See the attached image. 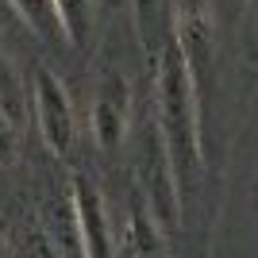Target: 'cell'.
Wrapping results in <instances>:
<instances>
[{
    "label": "cell",
    "instance_id": "7a4b0ae2",
    "mask_svg": "<svg viewBox=\"0 0 258 258\" xmlns=\"http://www.w3.org/2000/svg\"><path fill=\"white\" fill-rule=\"evenodd\" d=\"M135 177H139L143 201H147V212L151 220L162 227V235L170 239L177 231V212H181V189H177V173H173V162L166 154V143H162L158 123L147 127L139 147V162H135Z\"/></svg>",
    "mask_w": 258,
    "mask_h": 258
},
{
    "label": "cell",
    "instance_id": "52a82bcc",
    "mask_svg": "<svg viewBox=\"0 0 258 258\" xmlns=\"http://www.w3.org/2000/svg\"><path fill=\"white\" fill-rule=\"evenodd\" d=\"M135 8V23H139V43L147 54H154V62L162 58V50L173 43V39H158L162 31V12H158V0H131Z\"/></svg>",
    "mask_w": 258,
    "mask_h": 258
},
{
    "label": "cell",
    "instance_id": "5b68a950",
    "mask_svg": "<svg viewBox=\"0 0 258 258\" xmlns=\"http://www.w3.org/2000/svg\"><path fill=\"white\" fill-rule=\"evenodd\" d=\"M127 116H131V97H127V81L108 70L97 85L93 97V135L104 151H116L123 135H127Z\"/></svg>",
    "mask_w": 258,
    "mask_h": 258
},
{
    "label": "cell",
    "instance_id": "3957f363",
    "mask_svg": "<svg viewBox=\"0 0 258 258\" xmlns=\"http://www.w3.org/2000/svg\"><path fill=\"white\" fill-rule=\"evenodd\" d=\"M31 104H35V123H39V135L50 147L54 154H70L77 135L74 123V104L66 97V85L58 81L54 70L39 66L35 70V85H31Z\"/></svg>",
    "mask_w": 258,
    "mask_h": 258
},
{
    "label": "cell",
    "instance_id": "277c9868",
    "mask_svg": "<svg viewBox=\"0 0 258 258\" xmlns=\"http://www.w3.org/2000/svg\"><path fill=\"white\" fill-rule=\"evenodd\" d=\"M74 227L77 243H81V258H116V243H112V227H108V212L100 201V189L89 177H74Z\"/></svg>",
    "mask_w": 258,
    "mask_h": 258
},
{
    "label": "cell",
    "instance_id": "8fae6325",
    "mask_svg": "<svg viewBox=\"0 0 258 258\" xmlns=\"http://www.w3.org/2000/svg\"><path fill=\"white\" fill-rule=\"evenodd\" d=\"M116 258H139V254H135V247H131L127 239H123V243H119V254H116Z\"/></svg>",
    "mask_w": 258,
    "mask_h": 258
},
{
    "label": "cell",
    "instance_id": "30bf717a",
    "mask_svg": "<svg viewBox=\"0 0 258 258\" xmlns=\"http://www.w3.org/2000/svg\"><path fill=\"white\" fill-rule=\"evenodd\" d=\"M250 50L258 58V0H250Z\"/></svg>",
    "mask_w": 258,
    "mask_h": 258
},
{
    "label": "cell",
    "instance_id": "8992f818",
    "mask_svg": "<svg viewBox=\"0 0 258 258\" xmlns=\"http://www.w3.org/2000/svg\"><path fill=\"white\" fill-rule=\"evenodd\" d=\"M12 8L20 12V20L31 27L43 43L58 46V43H70L66 39V27H62V16H58V4L54 0H12Z\"/></svg>",
    "mask_w": 258,
    "mask_h": 258
},
{
    "label": "cell",
    "instance_id": "6da1fadb",
    "mask_svg": "<svg viewBox=\"0 0 258 258\" xmlns=\"http://www.w3.org/2000/svg\"><path fill=\"white\" fill-rule=\"evenodd\" d=\"M158 131L166 143V154L177 173L181 201L197 189L201 170H205V151H201V85H197L189 58L173 39L158 58Z\"/></svg>",
    "mask_w": 258,
    "mask_h": 258
},
{
    "label": "cell",
    "instance_id": "ba28073f",
    "mask_svg": "<svg viewBox=\"0 0 258 258\" xmlns=\"http://www.w3.org/2000/svg\"><path fill=\"white\" fill-rule=\"evenodd\" d=\"M54 4H58V16H62L70 46L81 50L89 43V31H93V0H54Z\"/></svg>",
    "mask_w": 258,
    "mask_h": 258
},
{
    "label": "cell",
    "instance_id": "9c48e42d",
    "mask_svg": "<svg viewBox=\"0 0 258 258\" xmlns=\"http://www.w3.org/2000/svg\"><path fill=\"white\" fill-rule=\"evenodd\" d=\"M12 151H16V119L0 100V162H12Z\"/></svg>",
    "mask_w": 258,
    "mask_h": 258
},
{
    "label": "cell",
    "instance_id": "7c38bea8",
    "mask_svg": "<svg viewBox=\"0 0 258 258\" xmlns=\"http://www.w3.org/2000/svg\"><path fill=\"white\" fill-rule=\"evenodd\" d=\"M0 258H4V239H0Z\"/></svg>",
    "mask_w": 258,
    "mask_h": 258
}]
</instances>
